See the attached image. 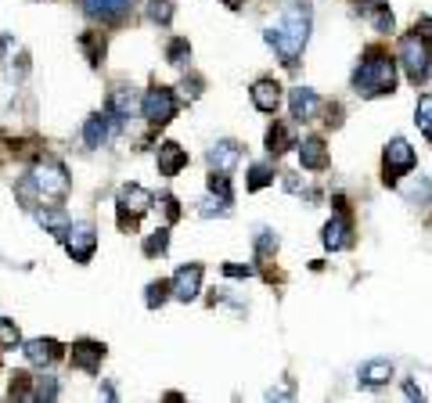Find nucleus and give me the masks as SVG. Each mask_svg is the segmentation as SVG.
<instances>
[{
    "instance_id": "obj_1",
    "label": "nucleus",
    "mask_w": 432,
    "mask_h": 403,
    "mask_svg": "<svg viewBox=\"0 0 432 403\" xmlns=\"http://www.w3.org/2000/svg\"><path fill=\"white\" fill-rule=\"evenodd\" d=\"M353 90L360 97H386L396 90V58L382 47H371L353 72Z\"/></svg>"
},
{
    "instance_id": "obj_2",
    "label": "nucleus",
    "mask_w": 432,
    "mask_h": 403,
    "mask_svg": "<svg viewBox=\"0 0 432 403\" xmlns=\"http://www.w3.org/2000/svg\"><path fill=\"white\" fill-rule=\"evenodd\" d=\"M396 62L404 65V72H407V80L414 87L428 83V76H432V43L425 36H418V33L400 36V58Z\"/></svg>"
},
{
    "instance_id": "obj_3",
    "label": "nucleus",
    "mask_w": 432,
    "mask_h": 403,
    "mask_svg": "<svg viewBox=\"0 0 432 403\" xmlns=\"http://www.w3.org/2000/svg\"><path fill=\"white\" fill-rule=\"evenodd\" d=\"M33 184L40 198H65L69 195V173L58 158H40L33 166Z\"/></svg>"
},
{
    "instance_id": "obj_4",
    "label": "nucleus",
    "mask_w": 432,
    "mask_h": 403,
    "mask_svg": "<svg viewBox=\"0 0 432 403\" xmlns=\"http://www.w3.org/2000/svg\"><path fill=\"white\" fill-rule=\"evenodd\" d=\"M414 162H418L414 148H411L404 137H393V141L386 144V151H382V181H386V188H396L404 173L414 169Z\"/></svg>"
},
{
    "instance_id": "obj_5",
    "label": "nucleus",
    "mask_w": 432,
    "mask_h": 403,
    "mask_svg": "<svg viewBox=\"0 0 432 403\" xmlns=\"http://www.w3.org/2000/svg\"><path fill=\"white\" fill-rule=\"evenodd\" d=\"M116 205H119V227H123V230H134V227H137V220H141V216L155 205V195H151V191H144L141 184H123V188H119Z\"/></svg>"
},
{
    "instance_id": "obj_6",
    "label": "nucleus",
    "mask_w": 432,
    "mask_h": 403,
    "mask_svg": "<svg viewBox=\"0 0 432 403\" xmlns=\"http://www.w3.org/2000/svg\"><path fill=\"white\" fill-rule=\"evenodd\" d=\"M141 115L148 119V127H166L173 115H177V94L170 87H151L141 101Z\"/></svg>"
},
{
    "instance_id": "obj_7",
    "label": "nucleus",
    "mask_w": 432,
    "mask_h": 403,
    "mask_svg": "<svg viewBox=\"0 0 432 403\" xmlns=\"http://www.w3.org/2000/svg\"><path fill=\"white\" fill-rule=\"evenodd\" d=\"M310 26H313V11H310L306 0H292V4L285 8V15H281V22H278V29H281L292 43H299V47H306Z\"/></svg>"
},
{
    "instance_id": "obj_8",
    "label": "nucleus",
    "mask_w": 432,
    "mask_h": 403,
    "mask_svg": "<svg viewBox=\"0 0 432 403\" xmlns=\"http://www.w3.org/2000/svg\"><path fill=\"white\" fill-rule=\"evenodd\" d=\"M65 252L76 259V263H90V256H94V249H97V230H94V223H72L69 230H65Z\"/></svg>"
},
{
    "instance_id": "obj_9",
    "label": "nucleus",
    "mask_w": 432,
    "mask_h": 403,
    "mask_svg": "<svg viewBox=\"0 0 432 403\" xmlns=\"http://www.w3.org/2000/svg\"><path fill=\"white\" fill-rule=\"evenodd\" d=\"M198 292H202V263H184L170 281V296L180 303H191L198 299Z\"/></svg>"
},
{
    "instance_id": "obj_10",
    "label": "nucleus",
    "mask_w": 432,
    "mask_h": 403,
    "mask_svg": "<svg viewBox=\"0 0 432 403\" xmlns=\"http://www.w3.org/2000/svg\"><path fill=\"white\" fill-rule=\"evenodd\" d=\"M320 242H324V249H328V252L350 249V245H353V223H350V216H346V213H335L328 223H324Z\"/></svg>"
},
{
    "instance_id": "obj_11",
    "label": "nucleus",
    "mask_w": 432,
    "mask_h": 403,
    "mask_svg": "<svg viewBox=\"0 0 432 403\" xmlns=\"http://www.w3.org/2000/svg\"><path fill=\"white\" fill-rule=\"evenodd\" d=\"M83 11L94 22H123L134 11V0H83Z\"/></svg>"
},
{
    "instance_id": "obj_12",
    "label": "nucleus",
    "mask_w": 432,
    "mask_h": 403,
    "mask_svg": "<svg viewBox=\"0 0 432 403\" xmlns=\"http://www.w3.org/2000/svg\"><path fill=\"white\" fill-rule=\"evenodd\" d=\"M69 360H72V367H76V371L97 375V371H101V360H104V345H101V342L83 338V342H76V345H72Z\"/></svg>"
},
{
    "instance_id": "obj_13",
    "label": "nucleus",
    "mask_w": 432,
    "mask_h": 403,
    "mask_svg": "<svg viewBox=\"0 0 432 403\" xmlns=\"http://www.w3.org/2000/svg\"><path fill=\"white\" fill-rule=\"evenodd\" d=\"M155 162H158V173L162 177H177L180 169H188V151L177 144V141H162L158 151H155Z\"/></svg>"
},
{
    "instance_id": "obj_14",
    "label": "nucleus",
    "mask_w": 432,
    "mask_h": 403,
    "mask_svg": "<svg viewBox=\"0 0 432 403\" xmlns=\"http://www.w3.org/2000/svg\"><path fill=\"white\" fill-rule=\"evenodd\" d=\"M238 162H242V144L238 141H216L209 148V169H216V173H234Z\"/></svg>"
},
{
    "instance_id": "obj_15",
    "label": "nucleus",
    "mask_w": 432,
    "mask_h": 403,
    "mask_svg": "<svg viewBox=\"0 0 432 403\" xmlns=\"http://www.w3.org/2000/svg\"><path fill=\"white\" fill-rule=\"evenodd\" d=\"M137 112V94L130 87H116L112 94H108V115H112V123H130Z\"/></svg>"
},
{
    "instance_id": "obj_16",
    "label": "nucleus",
    "mask_w": 432,
    "mask_h": 403,
    "mask_svg": "<svg viewBox=\"0 0 432 403\" xmlns=\"http://www.w3.org/2000/svg\"><path fill=\"white\" fill-rule=\"evenodd\" d=\"M249 97H252V104H256L259 112L274 115L278 104H281V83H278V80H256L252 90H249Z\"/></svg>"
},
{
    "instance_id": "obj_17",
    "label": "nucleus",
    "mask_w": 432,
    "mask_h": 403,
    "mask_svg": "<svg viewBox=\"0 0 432 403\" xmlns=\"http://www.w3.org/2000/svg\"><path fill=\"white\" fill-rule=\"evenodd\" d=\"M108 137H112V115L108 112H94L83 123V144L87 148H104Z\"/></svg>"
},
{
    "instance_id": "obj_18",
    "label": "nucleus",
    "mask_w": 432,
    "mask_h": 403,
    "mask_svg": "<svg viewBox=\"0 0 432 403\" xmlns=\"http://www.w3.org/2000/svg\"><path fill=\"white\" fill-rule=\"evenodd\" d=\"M288 104H292V119H296V123H310L313 115H317V108H320V97H317V90H310V87H296V90L288 94Z\"/></svg>"
},
{
    "instance_id": "obj_19",
    "label": "nucleus",
    "mask_w": 432,
    "mask_h": 403,
    "mask_svg": "<svg viewBox=\"0 0 432 403\" xmlns=\"http://www.w3.org/2000/svg\"><path fill=\"white\" fill-rule=\"evenodd\" d=\"M296 148H299V162H303V169H310V173L328 169V148H324L320 137H303V144H296Z\"/></svg>"
},
{
    "instance_id": "obj_20",
    "label": "nucleus",
    "mask_w": 432,
    "mask_h": 403,
    "mask_svg": "<svg viewBox=\"0 0 432 403\" xmlns=\"http://www.w3.org/2000/svg\"><path fill=\"white\" fill-rule=\"evenodd\" d=\"M58 357H62V345L54 342V338H33V342H26V360L33 367H47V364H54Z\"/></svg>"
},
{
    "instance_id": "obj_21",
    "label": "nucleus",
    "mask_w": 432,
    "mask_h": 403,
    "mask_svg": "<svg viewBox=\"0 0 432 403\" xmlns=\"http://www.w3.org/2000/svg\"><path fill=\"white\" fill-rule=\"evenodd\" d=\"M36 220H40V227L47 230V235H54V238H65V230L72 227L69 213H65V209H54V205L36 209Z\"/></svg>"
},
{
    "instance_id": "obj_22",
    "label": "nucleus",
    "mask_w": 432,
    "mask_h": 403,
    "mask_svg": "<svg viewBox=\"0 0 432 403\" xmlns=\"http://www.w3.org/2000/svg\"><path fill=\"white\" fill-rule=\"evenodd\" d=\"M357 378H360V385H367V389H374V385H386L389 378H393V364L389 360H367V364H360V371H357Z\"/></svg>"
},
{
    "instance_id": "obj_23",
    "label": "nucleus",
    "mask_w": 432,
    "mask_h": 403,
    "mask_svg": "<svg viewBox=\"0 0 432 403\" xmlns=\"http://www.w3.org/2000/svg\"><path fill=\"white\" fill-rule=\"evenodd\" d=\"M288 148H296V134H292L285 123H274V127L266 130V151L278 158V155H281V151H288Z\"/></svg>"
},
{
    "instance_id": "obj_24",
    "label": "nucleus",
    "mask_w": 432,
    "mask_h": 403,
    "mask_svg": "<svg viewBox=\"0 0 432 403\" xmlns=\"http://www.w3.org/2000/svg\"><path fill=\"white\" fill-rule=\"evenodd\" d=\"M414 123H418V130L432 141V94H421L418 97V108H414Z\"/></svg>"
},
{
    "instance_id": "obj_25",
    "label": "nucleus",
    "mask_w": 432,
    "mask_h": 403,
    "mask_svg": "<svg viewBox=\"0 0 432 403\" xmlns=\"http://www.w3.org/2000/svg\"><path fill=\"white\" fill-rule=\"evenodd\" d=\"M266 184H274V162H256L249 169V191H259Z\"/></svg>"
},
{
    "instance_id": "obj_26",
    "label": "nucleus",
    "mask_w": 432,
    "mask_h": 403,
    "mask_svg": "<svg viewBox=\"0 0 432 403\" xmlns=\"http://www.w3.org/2000/svg\"><path fill=\"white\" fill-rule=\"evenodd\" d=\"M170 249V227H158V230H151V235L144 238V256H162Z\"/></svg>"
},
{
    "instance_id": "obj_27",
    "label": "nucleus",
    "mask_w": 432,
    "mask_h": 403,
    "mask_svg": "<svg viewBox=\"0 0 432 403\" xmlns=\"http://www.w3.org/2000/svg\"><path fill=\"white\" fill-rule=\"evenodd\" d=\"M166 62H170V65H177V69H184V65L191 62V43H188L184 36L170 40V47H166Z\"/></svg>"
},
{
    "instance_id": "obj_28",
    "label": "nucleus",
    "mask_w": 432,
    "mask_h": 403,
    "mask_svg": "<svg viewBox=\"0 0 432 403\" xmlns=\"http://www.w3.org/2000/svg\"><path fill=\"white\" fill-rule=\"evenodd\" d=\"M198 213H202V216H227V213H231V202L209 191V195L198 202Z\"/></svg>"
},
{
    "instance_id": "obj_29",
    "label": "nucleus",
    "mask_w": 432,
    "mask_h": 403,
    "mask_svg": "<svg viewBox=\"0 0 432 403\" xmlns=\"http://www.w3.org/2000/svg\"><path fill=\"white\" fill-rule=\"evenodd\" d=\"M148 18L158 26H170L173 18V0H148Z\"/></svg>"
},
{
    "instance_id": "obj_30",
    "label": "nucleus",
    "mask_w": 432,
    "mask_h": 403,
    "mask_svg": "<svg viewBox=\"0 0 432 403\" xmlns=\"http://www.w3.org/2000/svg\"><path fill=\"white\" fill-rule=\"evenodd\" d=\"M166 299H170V281H151V284H148V296H144L148 310H158Z\"/></svg>"
},
{
    "instance_id": "obj_31",
    "label": "nucleus",
    "mask_w": 432,
    "mask_h": 403,
    "mask_svg": "<svg viewBox=\"0 0 432 403\" xmlns=\"http://www.w3.org/2000/svg\"><path fill=\"white\" fill-rule=\"evenodd\" d=\"M58 396H62V389H58V378H54V375H43V378H36L33 399H58Z\"/></svg>"
},
{
    "instance_id": "obj_32",
    "label": "nucleus",
    "mask_w": 432,
    "mask_h": 403,
    "mask_svg": "<svg viewBox=\"0 0 432 403\" xmlns=\"http://www.w3.org/2000/svg\"><path fill=\"white\" fill-rule=\"evenodd\" d=\"M22 342V331L15 321H4L0 317V350H15V345Z\"/></svg>"
},
{
    "instance_id": "obj_33",
    "label": "nucleus",
    "mask_w": 432,
    "mask_h": 403,
    "mask_svg": "<svg viewBox=\"0 0 432 403\" xmlns=\"http://www.w3.org/2000/svg\"><path fill=\"white\" fill-rule=\"evenodd\" d=\"M83 50H87V58H90V65H101V58H104V40L97 36V33H87L83 40Z\"/></svg>"
},
{
    "instance_id": "obj_34",
    "label": "nucleus",
    "mask_w": 432,
    "mask_h": 403,
    "mask_svg": "<svg viewBox=\"0 0 432 403\" xmlns=\"http://www.w3.org/2000/svg\"><path fill=\"white\" fill-rule=\"evenodd\" d=\"M256 252L259 256H270V252H278V235L270 227H263L259 235H256Z\"/></svg>"
},
{
    "instance_id": "obj_35",
    "label": "nucleus",
    "mask_w": 432,
    "mask_h": 403,
    "mask_svg": "<svg viewBox=\"0 0 432 403\" xmlns=\"http://www.w3.org/2000/svg\"><path fill=\"white\" fill-rule=\"evenodd\" d=\"M155 205H158L162 213H166V223H173V220L180 216V209H177V198H173V195H158V198H155Z\"/></svg>"
},
{
    "instance_id": "obj_36",
    "label": "nucleus",
    "mask_w": 432,
    "mask_h": 403,
    "mask_svg": "<svg viewBox=\"0 0 432 403\" xmlns=\"http://www.w3.org/2000/svg\"><path fill=\"white\" fill-rule=\"evenodd\" d=\"M224 274H227V277H252L256 270H252V267H242V263H227Z\"/></svg>"
},
{
    "instance_id": "obj_37",
    "label": "nucleus",
    "mask_w": 432,
    "mask_h": 403,
    "mask_svg": "<svg viewBox=\"0 0 432 403\" xmlns=\"http://www.w3.org/2000/svg\"><path fill=\"white\" fill-rule=\"evenodd\" d=\"M281 184H285V191H292V195H303V181L296 177V173H285V181H281Z\"/></svg>"
},
{
    "instance_id": "obj_38",
    "label": "nucleus",
    "mask_w": 432,
    "mask_h": 403,
    "mask_svg": "<svg viewBox=\"0 0 432 403\" xmlns=\"http://www.w3.org/2000/svg\"><path fill=\"white\" fill-rule=\"evenodd\" d=\"M414 33L425 36V40L432 43V18H418V22H414Z\"/></svg>"
},
{
    "instance_id": "obj_39",
    "label": "nucleus",
    "mask_w": 432,
    "mask_h": 403,
    "mask_svg": "<svg viewBox=\"0 0 432 403\" xmlns=\"http://www.w3.org/2000/svg\"><path fill=\"white\" fill-rule=\"evenodd\" d=\"M404 396H407V399H421V389H418L414 382H404Z\"/></svg>"
},
{
    "instance_id": "obj_40",
    "label": "nucleus",
    "mask_w": 432,
    "mask_h": 403,
    "mask_svg": "<svg viewBox=\"0 0 432 403\" xmlns=\"http://www.w3.org/2000/svg\"><path fill=\"white\" fill-rule=\"evenodd\" d=\"M224 4H227L231 11H238V8H242V0H224Z\"/></svg>"
}]
</instances>
